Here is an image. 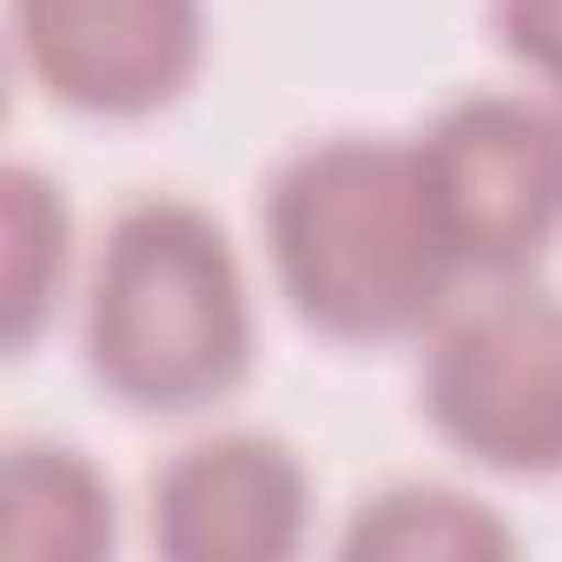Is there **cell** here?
I'll return each instance as SVG.
<instances>
[{
    "label": "cell",
    "mask_w": 562,
    "mask_h": 562,
    "mask_svg": "<svg viewBox=\"0 0 562 562\" xmlns=\"http://www.w3.org/2000/svg\"><path fill=\"white\" fill-rule=\"evenodd\" d=\"M0 238H8V351H27L41 338V325L60 305L67 285V258H74V212L60 199V186L34 166H8L0 172Z\"/></svg>",
    "instance_id": "9"
},
{
    "label": "cell",
    "mask_w": 562,
    "mask_h": 562,
    "mask_svg": "<svg viewBox=\"0 0 562 562\" xmlns=\"http://www.w3.org/2000/svg\"><path fill=\"white\" fill-rule=\"evenodd\" d=\"M503 54L562 100V0H490Z\"/></svg>",
    "instance_id": "10"
},
{
    "label": "cell",
    "mask_w": 562,
    "mask_h": 562,
    "mask_svg": "<svg viewBox=\"0 0 562 562\" xmlns=\"http://www.w3.org/2000/svg\"><path fill=\"white\" fill-rule=\"evenodd\" d=\"M430 430L496 476H562V299L509 285L437 318L424 351Z\"/></svg>",
    "instance_id": "4"
},
{
    "label": "cell",
    "mask_w": 562,
    "mask_h": 562,
    "mask_svg": "<svg viewBox=\"0 0 562 562\" xmlns=\"http://www.w3.org/2000/svg\"><path fill=\"white\" fill-rule=\"evenodd\" d=\"M312 529V470L285 437L212 430L153 476V542L172 562H285Z\"/></svg>",
    "instance_id": "6"
},
{
    "label": "cell",
    "mask_w": 562,
    "mask_h": 562,
    "mask_svg": "<svg viewBox=\"0 0 562 562\" xmlns=\"http://www.w3.org/2000/svg\"><path fill=\"white\" fill-rule=\"evenodd\" d=\"M14 54L54 106L146 120L205 67V0H14Z\"/></svg>",
    "instance_id": "5"
},
{
    "label": "cell",
    "mask_w": 562,
    "mask_h": 562,
    "mask_svg": "<svg viewBox=\"0 0 562 562\" xmlns=\"http://www.w3.org/2000/svg\"><path fill=\"white\" fill-rule=\"evenodd\" d=\"M113 483L74 443H14L0 463V549L21 562H93L113 549Z\"/></svg>",
    "instance_id": "7"
},
{
    "label": "cell",
    "mask_w": 562,
    "mask_h": 562,
    "mask_svg": "<svg viewBox=\"0 0 562 562\" xmlns=\"http://www.w3.org/2000/svg\"><path fill=\"white\" fill-rule=\"evenodd\" d=\"M417 166L463 278L536 271L562 238V100L463 93L417 133Z\"/></svg>",
    "instance_id": "3"
},
{
    "label": "cell",
    "mask_w": 562,
    "mask_h": 562,
    "mask_svg": "<svg viewBox=\"0 0 562 562\" xmlns=\"http://www.w3.org/2000/svg\"><path fill=\"white\" fill-rule=\"evenodd\" d=\"M338 549L351 562H503L516 529L450 483H391L351 509Z\"/></svg>",
    "instance_id": "8"
},
{
    "label": "cell",
    "mask_w": 562,
    "mask_h": 562,
    "mask_svg": "<svg viewBox=\"0 0 562 562\" xmlns=\"http://www.w3.org/2000/svg\"><path fill=\"white\" fill-rule=\"evenodd\" d=\"M265 251L285 305L338 345H397L443 318L463 278L417 139L331 133L265 186Z\"/></svg>",
    "instance_id": "1"
},
{
    "label": "cell",
    "mask_w": 562,
    "mask_h": 562,
    "mask_svg": "<svg viewBox=\"0 0 562 562\" xmlns=\"http://www.w3.org/2000/svg\"><path fill=\"white\" fill-rule=\"evenodd\" d=\"M80 345L93 384L139 417L225 404L258 351L245 265L225 225L192 199L126 205L93 258Z\"/></svg>",
    "instance_id": "2"
}]
</instances>
